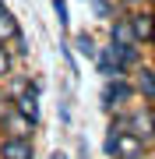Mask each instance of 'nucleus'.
<instances>
[{
  "instance_id": "nucleus-20",
  "label": "nucleus",
  "mask_w": 155,
  "mask_h": 159,
  "mask_svg": "<svg viewBox=\"0 0 155 159\" xmlns=\"http://www.w3.org/2000/svg\"><path fill=\"white\" fill-rule=\"evenodd\" d=\"M138 159H141V156H138Z\"/></svg>"
},
{
  "instance_id": "nucleus-10",
  "label": "nucleus",
  "mask_w": 155,
  "mask_h": 159,
  "mask_svg": "<svg viewBox=\"0 0 155 159\" xmlns=\"http://www.w3.org/2000/svg\"><path fill=\"white\" fill-rule=\"evenodd\" d=\"M95 67H99V74L109 81V78H127V74L116 67V60H113V53H109V46H102V50L95 53Z\"/></svg>"
},
{
  "instance_id": "nucleus-5",
  "label": "nucleus",
  "mask_w": 155,
  "mask_h": 159,
  "mask_svg": "<svg viewBox=\"0 0 155 159\" xmlns=\"http://www.w3.org/2000/svg\"><path fill=\"white\" fill-rule=\"evenodd\" d=\"M0 131H4V138H32L35 134V124L28 117H21L18 110H11V113L0 117Z\"/></svg>"
},
{
  "instance_id": "nucleus-15",
  "label": "nucleus",
  "mask_w": 155,
  "mask_h": 159,
  "mask_svg": "<svg viewBox=\"0 0 155 159\" xmlns=\"http://www.w3.org/2000/svg\"><path fill=\"white\" fill-rule=\"evenodd\" d=\"M53 11H57V21H60V29L67 32V29H71V14H67V0H53Z\"/></svg>"
},
{
  "instance_id": "nucleus-16",
  "label": "nucleus",
  "mask_w": 155,
  "mask_h": 159,
  "mask_svg": "<svg viewBox=\"0 0 155 159\" xmlns=\"http://www.w3.org/2000/svg\"><path fill=\"white\" fill-rule=\"evenodd\" d=\"M11 46H14L18 57H28V39H25V32H18L14 39H11Z\"/></svg>"
},
{
  "instance_id": "nucleus-6",
  "label": "nucleus",
  "mask_w": 155,
  "mask_h": 159,
  "mask_svg": "<svg viewBox=\"0 0 155 159\" xmlns=\"http://www.w3.org/2000/svg\"><path fill=\"white\" fill-rule=\"evenodd\" d=\"M144 156V142L131 131H116V142H113V159H138Z\"/></svg>"
},
{
  "instance_id": "nucleus-4",
  "label": "nucleus",
  "mask_w": 155,
  "mask_h": 159,
  "mask_svg": "<svg viewBox=\"0 0 155 159\" xmlns=\"http://www.w3.org/2000/svg\"><path fill=\"white\" fill-rule=\"evenodd\" d=\"M127 25H131V39L134 43H155V11H134L127 18Z\"/></svg>"
},
{
  "instance_id": "nucleus-3",
  "label": "nucleus",
  "mask_w": 155,
  "mask_h": 159,
  "mask_svg": "<svg viewBox=\"0 0 155 159\" xmlns=\"http://www.w3.org/2000/svg\"><path fill=\"white\" fill-rule=\"evenodd\" d=\"M131 96H134V85H131L127 78H109L106 89H102V110H109V113H113L116 106L131 102Z\"/></svg>"
},
{
  "instance_id": "nucleus-17",
  "label": "nucleus",
  "mask_w": 155,
  "mask_h": 159,
  "mask_svg": "<svg viewBox=\"0 0 155 159\" xmlns=\"http://www.w3.org/2000/svg\"><path fill=\"white\" fill-rule=\"evenodd\" d=\"M11 110H14V99L7 96V92H0V117H4V113H11Z\"/></svg>"
},
{
  "instance_id": "nucleus-2",
  "label": "nucleus",
  "mask_w": 155,
  "mask_h": 159,
  "mask_svg": "<svg viewBox=\"0 0 155 159\" xmlns=\"http://www.w3.org/2000/svg\"><path fill=\"white\" fill-rule=\"evenodd\" d=\"M39 89H42L39 81L28 78V85L18 92V96H11V99H14V110H18L21 117H28L32 124H39V117H42V113H39Z\"/></svg>"
},
{
  "instance_id": "nucleus-1",
  "label": "nucleus",
  "mask_w": 155,
  "mask_h": 159,
  "mask_svg": "<svg viewBox=\"0 0 155 159\" xmlns=\"http://www.w3.org/2000/svg\"><path fill=\"white\" fill-rule=\"evenodd\" d=\"M123 120H127L123 131L138 134L144 145H152V142H155V110H152V106H138V110H131Z\"/></svg>"
},
{
  "instance_id": "nucleus-18",
  "label": "nucleus",
  "mask_w": 155,
  "mask_h": 159,
  "mask_svg": "<svg viewBox=\"0 0 155 159\" xmlns=\"http://www.w3.org/2000/svg\"><path fill=\"white\" fill-rule=\"evenodd\" d=\"M92 7H95L99 18H109V4H106V0H92Z\"/></svg>"
},
{
  "instance_id": "nucleus-8",
  "label": "nucleus",
  "mask_w": 155,
  "mask_h": 159,
  "mask_svg": "<svg viewBox=\"0 0 155 159\" xmlns=\"http://www.w3.org/2000/svg\"><path fill=\"white\" fill-rule=\"evenodd\" d=\"M109 53H113L116 67H120L123 74L131 71V67H138V60H141V53H138V46H134V43H109Z\"/></svg>"
},
{
  "instance_id": "nucleus-14",
  "label": "nucleus",
  "mask_w": 155,
  "mask_h": 159,
  "mask_svg": "<svg viewBox=\"0 0 155 159\" xmlns=\"http://www.w3.org/2000/svg\"><path fill=\"white\" fill-rule=\"evenodd\" d=\"M11 74H14V57H11V50L0 43V85H4Z\"/></svg>"
},
{
  "instance_id": "nucleus-7",
  "label": "nucleus",
  "mask_w": 155,
  "mask_h": 159,
  "mask_svg": "<svg viewBox=\"0 0 155 159\" xmlns=\"http://www.w3.org/2000/svg\"><path fill=\"white\" fill-rule=\"evenodd\" d=\"M0 159H35L32 138H0Z\"/></svg>"
},
{
  "instance_id": "nucleus-11",
  "label": "nucleus",
  "mask_w": 155,
  "mask_h": 159,
  "mask_svg": "<svg viewBox=\"0 0 155 159\" xmlns=\"http://www.w3.org/2000/svg\"><path fill=\"white\" fill-rule=\"evenodd\" d=\"M134 89H138L148 102H155V67H138V81H134Z\"/></svg>"
},
{
  "instance_id": "nucleus-9",
  "label": "nucleus",
  "mask_w": 155,
  "mask_h": 159,
  "mask_svg": "<svg viewBox=\"0 0 155 159\" xmlns=\"http://www.w3.org/2000/svg\"><path fill=\"white\" fill-rule=\"evenodd\" d=\"M18 32H21V25H18V18L11 14V7H7L4 0H0V43L7 46V43H11L14 35H18Z\"/></svg>"
},
{
  "instance_id": "nucleus-19",
  "label": "nucleus",
  "mask_w": 155,
  "mask_h": 159,
  "mask_svg": "<svg viewBox=\"0 0 155 159\" xmlns=\"http://www.w3.org/2000/svg\"><path fill=\"white\" fill-rule=\"evenodd\" d=\"M123 4H127V7H138V4H144V0H123Z\"/></svg>"
},
{
  "instance_id": "nucleus-13",
  "label": "nucleus",
  "mask_w": 155,
  "mask_h": 159,
  "mask_svg": "<svg viewBox=\"0 0 155 159\" xmlns=\"http://www.w3.org/2000/svg\"><path fill=\"white\" fill-rule=\"evenodd\" d=\"M74 46H78V53H81V57H88V60H95V53H99V46H95V39H92L88 32L74 35Z\"/></svg>"
},
{
  "instance_id": "nucleus-12",
  "label": "nucleus",
  "mask_w": 155,
  "mask_h": 159,
  "mask_svg": "<svg viewBox=\"0 0 155 159\" xmlns=\"http://www.w3.org/2000/svg\"><path fill=\"white\" fill-rule=\"evenodd\" d=\"M109 39H113V43H134V39H131V25H127V18H120V21L109 25ZM134 46H138V43H134Z\"/></svg>"
}]
</instances>
